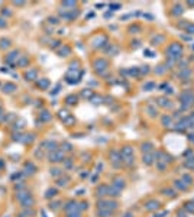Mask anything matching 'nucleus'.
<instances>
[{
    "label": "nucleus",
    "mask_w": 194,
    "mask_h": 217,
    "mask_svg": "<svg viewBox=\"0 0 194 217\" xmlns=\"http://www.w3.org/2000/svg\"><path fill=\"white\" fill-rule=\"evenodd\" d=\"M107 194L112 195V197H118V195H120V190H119V188H116V187H109Z\"/></svg>",
    "instance_id": "nucleus-6"
},
{
    "label": "nucleus",
    "mask_w": 194,
    "mask_h": 217,
    "mask_svg": "<svg viewBox=\"0 0 194 217\" xmlns=\"http://www.w3.org/2000/svg\"><path fill=\"white\" fill-rule=\"evenodd\" d=\"M185 210L194 211V203H187V204H185Z\"/></svg>",
    "instance_id": "nucleus-22"
},
{
    "label": "nucleus",
    "mask_w": 194,
    "mask_h": 217,
    "mask_svg": "<svg viewBox=\"0 0 194 217\" xmlns=\"http://www.w3.org/2000/svg\"><path fill=\"white\" fill-rule=\"evenodd\" d=\"M44 146H48L46 149L55 151V148H57V143H55V142H45V143H44Z\"/></svg>",
    "instance_id": "nucleus-11"
},
{
    "label": "nucleus",
    "mask_w": 194,
    "mask_h": 217,
    "mask_svg": "<svg viewBox=\"0 0 194 217\" xmlns=\"http://www.w3.org/2000/svg\"><path fill=\"white\" fill-rule=\"evenodd\" d=\"M151 88H155V84H153V83H146V84L144 85V90H146V91H149Z\"/></svg>",
    "instance_id": "nucleus-18"
},
{
    "label": "nucleus",
    "mask_w": 194,
    "mask_h": 217,
    "mask_svg": "<svg viewBox=\"0 0 194 217\" xmlns=\"http://www.w3.org/2000/svg\"><path fill=\"white\" fill-rule=\"evenodd\" d=\"M2 46H9V41H7V39H2Z\"/></svg>",
    "instance_id": "nucleus-32"
},
{
    "label": "nucleus",
    "mask_w": 194,
    "mask_h": 217,
    "mask_svg": "<svg viewBox=\"0 0 194 217\" xmlns=\"http://www.w3.org/2000/svg\"><path fill=\"white\" fill-rule=\"evenodd\" d=\"M159 207V203L158 201H155V200H151V201H148V203H146V210H148V211H152V210H157V208Z\"/></svg>",
    "instance_id": "nucleus-3"
},
{
    "label": "nucleus",
    "mask_w": 194,
    "mask_h": 217,
    "mask_svg": "<svg viewBox=\"0 0 194 217\" xmlns=\"http://www.w3.org/2000/svg\"><path fill=\"white\" fill-rule=\"evenodd\" d=\"M175 188H178V190H181V191H185L187 190V185H185L183 181H178V180H177L175 181Z\"/></svg>",
    "instance_id": "nucleus-10"
},
{
    "label": "nucleus",
    "mask_w": 194,
    "mask_h": 217,
    "mask_svg": "<svg viewBox=\"0 0 194 217\" xmlns=\"http://www.w3.org/2000/svg\"><path fill=\"white\" fill-rule=\"evenodd\" d=\"M68 181H70L68 178H65V180H59V181H58V185H67Z\"/></svg>",
    "instance_id": "nucleus-29"
},
{
    "label": "nucleus",
    "mask_w": 194,
    "mask_h": 217,
    "mask_svg": "<svg viewBox=\"0 0 194 217\" xmlns=\"http://www.w3.org/2000/svg\"><path fill=\"white\" fill-rule=\"evenodd\" d=\"M107 190H109V187H107V185H101V187H99V190L96 191V195H99V197H104V195H107Z\"/></svg>",
    "instance_id": "nucleus-5"
},
{
    "label": "nucleus",
    "mask_w": 194,
    "mask_h": 217,
    "mask_svg": "<svg viewBox=\"0 0 194 217\" xmlns=\"http://www.w3.org/2000/svg\"><path fill=\"white\" fill-rule=\"evenodd\" d=\"M49 23H58V19L57 18H49Z\"/></svg>",
    "instance_id": "nucleus-35"
},
{
    "label": "nucleus",
    "mask_w": 194,
    "mask_h": 217,
    "mask_svg": "<svg viewBox=\"0 0 194 217\" xmlns=\"http://www.w3.org/2000/svg\"><path fill=\"white\" fill-rule=\"evenodd\" d=\"M48 111H44V116H42V119L44 120H49L51 119V114H46Z\"/></svg>",
    "instance_id": "nucleus-30"
},
{
    "label": "nucleus",
    "mask_w": 194,
    "mask_h": 217,
    "mask_svg": "<svg viewBox=\"0 0 194 217\" xmlns=\"http://www.w3.org/2000/svg\"><path fill=\"white\" fill-rule=\"evenodd\" d=\"M126 155H129V156L132 155V149L129 146H125L122 149V156H126Z\"/></svg>",
    "instance_id": "nucleus-14"
},
{
    "label": "nucleus",
    "mask_w": 194,
    "mask_h": 217,
    "mask_svg": "<svg viewBox=\"0 0 194 217\" xmlns=\"http://www.w3.org/2000/svg\"><path fill=\"white\" fill-rule=\"evenodd\" d=\"M174 9H175V10H174V12H172V13L175 15V16H177V15H183V12H184V9H183V6H181V5L175 6V7H174Z\"/></svg>",
    "instance_id": "nucleus-13"
},
{
    "label": "nucleus",
    "mask_w": 194,
    "mask_h": 217,
    "mask_svg": "<svg viewBox=\"0 0 194 217\" xmlns=\"http://www.w3.org/2000/svg\"><path fill=\"white\" fill-rule=\"evenodd\" d=\"M59 54H61V57H62V54H65V57H67L68 54H70V48L64 46V49H61V51H59Z\"/></svg>",
    "instance_id": "nucleus-25"
},
{
    "label": "nucleus",
    "mask_w": 194,
    "mask_h": 217,
    "mask_svg": "<svg viewBox=\"0 0 194 217\" xmlns=\"http://www.w3.org/2000/svg\"><path fill=\"white\" fill-rule=\"evenodd\" d=\"M180 100H181V104H183V109L187 110V109H190V106L194 104V93L185 91V93H183L180 96Z\"/></svg>",
    "instance_id": "nucleus-1"
},
{
    "label": "nucleus",
    "mask_w": 194,
    "mask_h": 217,
    "mask_svg": "<svg viewBox=\"0 0 194 217\" xmlns=\"http://www.w3.org/2000/svg\"><path fill=\"white\" fill-rule=\"evenodd\" d=\"M152 149H153V145L152 143H144L142 145V152H145V154H149V152H152Z\"/></svg>",
    "instance_id": "nucleus-7"
},
{
    "label": "nucleus",
    "mask_w": 194,
    "mask_h": 217,
    "mask_svg": "<svg viewBox=\"0 0 194 217\" xmlns=\"http://www.w3.org/2000/svg\"><path fill=\"white\" fill-rule=\"evenodd\" d=\"M180 217H185V213L184 211H180V214H178Z\"/></svg>",
    "instance_id": "nucleus-37"
},
{
    "label": "nucleus",
    "mask_w": 194,
    "mask_h": 217,
    "mask_svg": "<svg viewBox=\"0 0 194 217\" xmlns=\"http://www.w3.org/2000/svg\"><path fill=\"white\" fill-rule=\"evenodd\" d=\"M51 171H52V175H54V177H58V175H61V174H62V171H61V169H58V168H54V169H51Z\"/></svg>",
    "instance_id": "nucleus-19"
},
{
    "label": "nucleus",
    "mask_w": 194,
    "mask_h": 217,
    "mask_svg": "<svg viewBox=\"0 0 194 217\" xmlns=\"http://www.w3.org/2000/svg\"><path fill=\"white\" fill-rule=\"evenodd\" d=\"M188 6H194V2H191V3H188Z\"/></svg>",
    "instance_id": "nucleus-40"
},
{
    "label": "nucleus",
    "mask_w": 194,
    "mask_h": 217,
    "mask_svg": "<svg viewBox=\"0 0 194 217\" xmlns=\"http://www.w3.org/2000/svg\"><path fill=\"white\" fill-rule=\"evenodd\" d=\"M158 101H159V104H161V106H164V107H165V106H167V107L170 106V103H168L167 98H159Z\"/></svg>",
    "instance_id": "nucleus-20"
},
{
    "label": "nucleus",
    "mask_w": 194,
    "mask_h": 217,
    "mask_svg": "<svg viewBox=\"0 0 194 217\" xmlns=\"http://www.w3.org/2000/svg\"><path fill=\"white\" fill-rule=\"evenodd\" d=\"M64 6H75V2H64Z\"/></svg>",
    "instance_id": "nucleus-31"
},
{
    "label": "nucleus",
    "mask_w": 194,
    "mask_h": 217,
    "mask_svg": "<svg viewBox=\"0 0 194 217\" xmlns=\"http://www.w3.org/2000/svg\"><path fill=\"white\" fill-rule=\"evenodd\" d=\"M164 193H165V195H170V197H174V195H175V193L172 190H164Z\"/></svg>",
    "instance_id": "nucleus-27"
},
{
    "label": "nucleus",
    "mask_w": 194,
    "mask_h": 217,
    "mask_svg": "<svg viewBox=\"0 0 194 217\" xmlns=\"http://www.w3.org/2000/svg\"><path fill=\"white\" fill-rule=\"evenodd\" d=\"M158 67H159V68H157V70H155L157 72H158V74H162L164 71L167 70V67H165V65H158Z\"/></svg>",
    "instance_id": "nucleus-21"
},
{
    "label": "nucleus",
    "mask_w": 194,
    "mask_h": 217,
    "mask_svg": "<svg viewBox=\"0 0 194 217\" xmlns=\"http://www.w3.org/2000/svg\"><path fill=\"white\" fill-rule=\"evenodd\" d=\"M0 20H2V19H0ZM5 25H6L5 22H0V26H5Z\"/></svg>",
    "instance_id": "nucleus-39"
},
{
    "label": "nucleus",
    "mask_w": 194,
    "mask_h": 217,
    "mask_svg": "<svg viewBox=\"0 0 194 217\" xmlns=\"http://www.w3.org/2000/svg\"><path fill=\"white\" fill-rule=\"evenodd\" d=\"M75 100H77V97H72V96H70V97L67 98V103H68V104H75Z\"/></svg>",
    "instance_id": "nucleus-24"
},
{
    "label": "nucleus",
    "mask_w": 194,
    "mask_h": 217,
    "mask_svg": "<svg viewBox=\"0 0 194 217\" xmlns=\"http://www.w3.org/2000/svg\"><path fill=\"white\" fill-rule=\"evenodd\" d=\"M190 75H191V71H190V70H184L183 72H180V78H183V80L188 78Z\"/></svg>",
    "instance_id": "nucleus-12"
},
{
    "label": "nucleus",
    "mask_w": 194,
    "mask_h": 217,
    "mask_svg": "<svg viewBox=\"0 0 194 217\" xmlns=\"http://www.w3.org/2000/svg\"><path fill=\"white\" fill-rule=\"evenodd\" d=\"M55 194H57V191L55 190H48L46 191V197H54Z\"/></svg>",
    "instance_id": "nucleus-26"
},
{
    "label": "nucleus",
    "mask_w": 194,
    "mask_h": 217,
    "mask_svg": "<svg viewBox=\"0 0 194 217\" xmlns=\"http://www.w3.org/2000/svg\"><path fill=\"white\" fill-rule=\"evenodd\" d=\"M3 88L6 90V93H12L13 90H16V87H15L13 84H6L5 87H3Z\"/></svg>",
    "instance_id": "nucleus-16"
},
{
    "label": "nucleus",
    "mask_w": 194,
    "mask_h": 217,
    "mask_svg": "<svg viewBox=\"0 0 194 217\" xmlns=\"http://www.w3.org/2000/svg\"><path fill=\"white\" fill-rule=\"evenodd\" d=\"M64 149H65V151H70V149H71V145H70V143H64Z\"/></svg>",
    "instance_id": "nucleus-34"
},
{
    "label": "nucleus",
    "mask_w": 194,
    "mask_h": 217,
    "mask_svg": "<svg viewBox=\"0 0 194 217\" xmlns=\"http://www.w3.org/2000/svg\"><path fill=\"white\" fill-rule=\"evenodd\" d=\"M123 217H133V216H132L131 213H126V214H125V216H123Z\"/></svg>",
    "instance_id": "nucleus-38"
},
{
    "label": "nucleus",
    "mask_w": 194,
    "mask_h": 217,
    "mask_svg": "<svg viewBox=\"0 0 194 217\" xmlns=\"http://www.w3.org/2000/svg\"><path fill=\"white\" fill-rule=\"evenodd\" d=\"M170 123H171V117L164 116V117H162V124H164V126H170Z\"/></svg>",
    "instance_id": "nucleus-17"
},
{
    "label": "nucleus",
    "mask_w": 194,
    "mask_h": 217,
    "mask_svg": "<svg viewBox=\"0 0 194 217\" xmlns=\"http://www.w3.org/2000/svg\"><path fill=\"white\" fill-rule=\"evenodd\" d=\"M110 7H112V10H118L120 9V5H110Z\"/></svg>",
    "instance_id": "nucleus-33"
},
{
    "label": "nucleus",
    "mask_w": 194,
    "mask_h": 217,
    "mask_svg": "<svg viewBox=\"0 0 194 217\" xmlns=\"http://www.w3.org/2000/svg\"><path fill=\"white\" fill-rule=\"evenodd\" d=\"M185 31L188 32V33H194V25H187V28H185Z\"/></svg>",
    "instance_id": "nucleus-23"
},
{
    "label": "nucleus",
    "mask_w": 194,
    "mask_h": 217,
    "mask_svg": "<svg viewBox=\"0 0 194 217\" xmlns=\"http://www.w3.org/2000/svg\"><path fill=\"white\" fill-rule=\"evenodd\" d=\"M153 158H155V155H153L152 152H149V154H145L144 155V164H146V165H152V162H153Z\"/></svg>",
    "instance_id": "nucleus-4"
},
{
    "label": "nucleus",
    "mask_w": 194,
    "mask_h": 217,
    "mask_svg": "<svg viewBox=\"0 0 194 217\" xmlns=\"http://www.w3.org/2000/svg\"><path fill=\"white\" fill-rule=\"evenodd\" d=\"M97 214H99V217H110V216H112V211H110V210H106V208H103V210H99V211H97Z\"/></svg>",
    "instance_id": "nucleus-9"
},
{
    "label": "nucleus",
    "mask_w": 194,
    "mask_h": 217,
    "mask_svg": "<svg viewBox=\"0 0 194 217\" xmlns=\"http://www.w3.org/2000/svg\"><path fill=\"white\" fill-rule=\"evenodd\" d=\"M68 217H80V214H74V213H71Z\"/></svg>",
    "instance_id": "nucleus-36"
},
{
    "label": "nucleus",
    "mask_w": 194,
    "mask_h": 217,
    "mask_svg": "<svg viewBox=\"0 0 194 217\" xmlns=\"http://www.w3.org/2000/svg\"><path fill=\"white\" fill-rule=\"evenodd\" d=\"M185 167H187V168H194V159L187 161V162H185Z\"/></svg>",
    "instance_id": "nucleus-28"
},
{
    "label": "nucleus",
    "mask_w": 194,
    "mask_h": 217,
    "mask_svg": "<svg viewBox=\"0 0 194 217\" xmlns=\"http://www.w3.org/2000/svg\"><path fill=\"white\" fill-rule=\"evenodd\" d=\"M75 210H77V203H72V201H70L68 206L65 207V211H68L70 214H71L72 211H75Z\"/></svg>",
    "instance_id": "nucleus-8"
},
{
    "label": "nucleus",
    "mask_w": 194,
    "mask_h": 217,
    "mask_svg": "<svg viewBox=\"0 0 194 217\" xmlns=\"http://www.w3.org/2000/svg\"><path fill=\"white\" fill-rule=\"evenodd\" d=\"M183 181H184L185 185H190V184L193 182V178L190 177V175H183Z\"/></svg>",
    "instance_id": "nucleus-15"
},
{
    "label": "nucleus",
    "mask_w": 194,
    "mask_h": 217,
    "mask_svg": "<svg viewBox=\"0 0 194 217\" xmlns=\"http://www.w3.org/2000/svg\"><path fill=\"white\" fill-rule=\"evenodd\" d=\"M62 158H64V152H61V151H54L52 155H49V161H52V162H58Z\"/></svg>",
    "instance_id": "nucleus-2"
}]
</instances>
